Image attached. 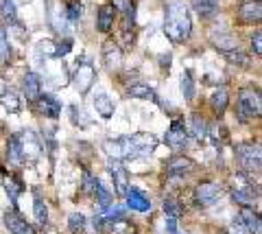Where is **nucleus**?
I'll return each mask as SVG.
<instances>
[{
	"label": "nucleus",
	"instance_id": "1",
	"mask_svg": "<svg viewBox=\"0 0 262 234\" xmlns=\"http://www.w3.org/2000/svg\"><path fill=\"white\" fill-rule=\"evenodd\" d=\"M158 147V138L153 134H131L122 138H110L103 142V151L112 160H136V158H149Z\"/></svg>",
	"mask_w": 262,
	"mask_h": 234
},
{
	"label": "nucleus",
	"instance_id": "2",
	"mask_svg": "<svg viewBox=\"0 0 262 234\" xmlns=\"http://www.w3.org/2000/svg\"><path fill=\"white\" fill-rule=\"evenodd\" d=\"M164 33H166L175 44L188 42V37L192 33V18L190 11L184 3H168L164 9Z\"/></svg>",
	"mask_w": 262,
	"mask_h": 234
},
{
	"label": "nucleus",
	"instance_id": "3",
	"mask_svg": "<svg viewBox=\"0 0 262 234\" xmlns=\"http://www.w3.org/2000/svg\"><path fill=\"white\" fill-rule=\"evenodd\" d=\"M260 90L256 86H245L241 88L238 92V114H241V120L247 123L251 118H258L260 116Z\"/></svg>",
	"mask_w": 262,
	"mask_h": 234
},
{
	"label": "nucleus",
	"instance_id": "4",
	"mask_svg": "<svg viewBox=\"0 0 262 234\" xmlns=\"http://www.w3.org/2000/svg\"><path fill=\"white\" fill-rule=\"evenodd\" d=\"M18 144H20V156H22L24 164H35L44 153L42 138H39L33 129H27V132L18 134Z\"/></svg>",
	"mask_w": 262,
	"mask_h": 234
},
{
	"label": "nucleus",
	"instance_id": "5",
	"mask_svg": "<svg viewBox=\"0 0 262 234\" xmlns=\"http://www.w3.org/2000/svg\"><path fill=\"white\" fill-rule=\"evenodd\" d=\"M94 81H96V68H94V63L90 61V59H85V57L77 59L75 72H72V86H75V90L81 96H85L90 90H92Z\"/></svg>",
	"mask_w": 262,
	"mask_h": 234
},
{
	"label": "nucleus",
	"instance_id": "6",
	"mask_svg": "<svg viewBox=\"0 0 262 234\" xmlns=\"http://www.w3.org/2000/svg\"><path fill=\"white\" fill-rule=\"evenodd\" d=\"M236 158H238V164L241 168L247 175H253V173H260V144L258 142H243L236 147Z\"/></svg>",
	"mask_w": 262,
	"mask_h": 234
},
{
	"label": "nucleus",
	"instance_id": "7",
	"mask_svg": "<svg viewBox=\"0 0 262 234\" xmlns=\"http://www.w3.org/2000/svg\"><path fill=\"white\" fill-rule=\"evenodd\" d=\"M46 11H48V24H51L55 33H59L61 37L68 35L70 20H68V11H66L63 0H46Z\"/></svg>",
	"mask_w": 262,
	"mask_h": 234
},
{
	"label": "nucleus",
	"instance_id": "8",
	"mask_svg": "<svg viewBox=\"0 0 262 234\" xmlns=\"http://www.w3.org/2000/svg\"><path fill=\"white\" fill-rule=\"evenodd\" d=\"M221 193H223L221 184L212 182V180L199 182V184H196V188H194V204L199 208H208V206H212L221 197Z\"/></svg>",
	"mask_w": 262,
	"mask_h": 234
},
{
	"label": "nucleus",
	"instance_id": "9",
	"mask_svg": "<svg viewBox=\"0 0 262 234\" xmlns=\"http://www.w3.org/2000/svg\"><path fill=\"white\" fill-rule=\"evenodd\" d=\"M188 129H186V125H184V120L182 118H175L173 123H170V127H168V132H166V144L173 151H182L186 144H188Z\"/></svg>",
	"mask_w": 262,
	"mask_h": 234
},
{
	"label": "nucleus",
	"instance_id": "10",
	"mask_svg": "<svg viewBox=\"0 0 262 234\" xmlns=\"http://www.w3.org/2000/svg\"><path fill=\"white\" fill-rule=\"evenodd\" d=\"M168 177H186L194 171V160H190L188 156H173L164 166Z\"/></svg>",
	"mask_w": 262,
	"mask_h": 234
},
{
	"label": "nucleus",
	"instance_id": "11",
	"mask_svg": "<svg viewBox=\"0 0 262 234\" xmlns=\"http://www.w3.org/2000/svg\"><path fill=\"white\" fill-rule=\"evenodd\" d=\"M107 168H110V175L114 180V190H116V195L125 197V193L129 188V173H127V168L122 166V162H118V160L110 162Z\"/></svg>",
	"mask_w": 262,
	"mask_h": 234
},
{
	"label": "nucleus",
	"instance_id": "12",
	"mask_svg": "<svg viewBox=\"0 0 262 234\" xmlns=\"http://www.w3.org/2000/svg\"><path fill=\"white\" fill-rule=\"evenodd\" d=\"M3 219H5V228L11 234H35V228H33L31 223H27V219H24L20 212L7 210Z\"/></svg>",
	"mask_w": 262,
	"mask_h": 234
},
{
	"label": "nucleus",
	"instance_id": "13",
	"mask_svg": "<svg viewBox=\"0 0 262 234\" xmlns=\"http://www.w3.org/2000/svg\"><path fill=\"white\" fill-rule=\"evenodd\" d=\"M238 18L243 24H258L262 18L260 0H243L241 7H238Z\"/></svg>",
	"mask_w": 262,
	"mask_h": 234
},
{
	"label": "nucleus",
	"instance_id": "14",
	"mask_svg": "<svg viewBox=\"0 0 262 234\" xmlns=\"http://www.w3.org/2000/svg\"><path fill=\"white\" fill-rule=\"evenodd\" d=\"M125 199H127V208H131V210H136V212H149L151 210V199L136 186L127 188Z\"/></svg>",
	"mask_w": 262,
	"mask_h": 234
},
{
	"label": "nucleus",
	"instance_id": "15",
	"mask_svg": "<svg viewBox=\"0 0 262 234\" xmlns=\"http://www.w3.org/2000/svg\"><path fill=\"white\" fill-rule=\"evenodd\" d=\"M116 13H118V9L112 3L101 5L98 7V13H96V29L101 31V33H110L114 29V22H116Z\"/></svg>",
	"mask_w": 262,
	"mask_h": 234
},
{
	"label": "nucleus",
	"instance_id": "16",
	"mask_svg": "<svg viewBox=\"0 0 262 234\" xmlns=\"http://www.w3.org/2000/svg\"><path fill=\"white\" fill-rule=\"evenodd\" d=\"M22 92L27 96V101L37 103L39 94H42V77L37 72H27L22 79Z\"/></svg>",
	"mask_w": 262,
	"mask_h": 234
},
{
	"label": "nucleus",
	"instance_id": "17",
	"mask_svg": "<svg viewBox=\"0 0 262 234\" xmlns=\"http://www.w3.org/2000/svg\"><path fill=\"white\" fill-rule=\"evenodd\" d=\"M103 63L110 70H118L122 66V48L118 46V42L107 39V42L103 44Z\"/></svg>",
	"mask_w": 262,
	"mask_h": 234
},
{
	"label": "nucleus",
	"instance_id": "18",
	"mask_svg": "<svg viewBox=\"0 0 262 234\" xmlns=\"http://www.w3.org/2000/svg\"><path fill=\"white\" fill-rule=\"evenodd\" d=\"M3 186L7 190V195H9V199L13 201V204H18L20 195L24 193V184L22 180L15 173H9V171H3Z\"/></svg>",
	"mask_w": 262,
	"mask_h": 234
},
{
	"label": "nucleus",
	"instance_id": "19",
	"mask_svg": "<svg viewBox=\"0 0 262 234\" xmlns=\"http://www.w3.org/2000/svg\"><path fill=\"white\" fill-rule=\"evenodd\" d=\"M238 219H241V223L245 225V230H247L249 234H262V221H260V215H258L256 210H251L249 206L241 208Z\"/></svg>",
	"mask_w": 262,
	"mask_h": 234
},
{
	"label": "nucleus",
	"instance_id": "20",
	"mask_svg": "<svg viewBox=\"0 0 262 234\" xmlns=\"http://www.w3.org/2000/svg\"><path fill=\"white\" fill-rule=\"evenodd\" d=\"M37 103H39V110H42V114L46 116V118H57L61 114V103L55 99V96H51V94H39V99H37Z\"/></svg>",
	"mask_w": 262,
	"mask_h": 234
},
{
	"label": "nucleus",
	"instance_id": "21",
	"mask_svg": "<svg viewBox=\"0 0 262 234\" xmlns=\"http://www.w3.org/2000/svg\"><path fill=\"white\" fill-rule=\"evenodd\" d=\"M258 188H253V186H238V188H234L232 190V199L238 204L241 208H245V206H251L253 201L258 199Z\"/></svg>",
	"mask_w": 262,
	"mask_h": 234
},
{
	"label": "nucleus",
	"instance_id": "22",
	"mask_svg": "<svg viewBox=\"0 0 262 234\" xmlns=\"http://www.w3.org/2000/svg\"><path fill=\"white\" fill-rule=\"evenodd\" d=\"M127 96H131V99H142V101H153V103H158V94H155L153 88H149L146 83H134V86H129L127 88Z\"/></svg>",
	"mask_w": 262,
	"mask_h": 234
},
{
	"label": "nucleus",
	"instance_id": "23",
	"mask_svg": "<svg viewBox=\"0 0 262 234\" xmlns=\"http://www.w3.org/2000/svg\"><path fill=\"white\" fill-rule=\"evenodd\" d=\"M94 110H96V114L101 118H112L114 110H116V103H114L105 92H101V94L94 96Z\"/></svg>",
	"mask_w": 262,
	"mask_h": 234
},
{
	"label": "nucleus",
	"instance_id": "24",
	"mask_svg": "<svg viewBox=\"0 0 262 234\" xmlns=\"http://www.w3.org/2000/svg\"><path fill=\"white\" fill-rule=\"evenodd\" d=\"M212 44L216 46V51L221 53H227L232 51V48H238V42H236V37L232 33H227V31H219V33H212Z\"/></svg>",
	"mask_w": 262,
	"mask_h": 234
},
{
	"label": "nucleus",
	"instance_id": "25",
	"mask_svg": "<svg viewBox=\"0 0 262 234\" xmlns=\"http://www.w3.org/2000/svg\"><path fill=\"white\" fill-rule=\"evenodd\" d=\"M210 103H212V110H214V114H216V116H223L225 110H227V105H229V94H227L225 88H219V90L212 94Z\"/></svg>",
	"mask_w": 262,
	"mask_h": 234
},
{
	"label": "nucleus",
	"instance_id": "26",
	"mask_svg": "<svg viewBox=\"0 0 262 234\" xmlns=\"http://www.w3.org/2000/svg\"><path fill=\"white\" fill-rule=\"evenodd\" d=\"M192 7L201 18H214L219 11V0H192Z\"/></svg>",
	"mask_w": 262,
	"mask_h": 234
},
{
	"label": "nucleus",
	"instance_id": "27",
	"mask_svg": "<svg viewBox=\"0 0 262 234\" xmlns=\"http://www.w3.org/2000/svg\"><path fill=\"white\" fill-rule=\"evenodd\" d=\"M0 105H3L9 114H18V112L22 110V103H20V96L15 94L13 90H5L3 94H0Z\"/></svg>",
	"mask_w": 262,
	"mask_h": 234
},
{
	"label": "nucleus",
	"instance_id": "28",
	"mask_svg": "<svg viewBox=\"0 0 262 234\" xmlns=\"http://www.w3.org/2000/svg\"><path fill=\"white\" fill-rule=\"evenodd\" d=\"M33 215H35V221L42 225V228L48 223V206L39 193H35V197H33Z\"/></svg>",
	"mask_w": 262,
	"mask_h": 234
},
{
	"label": "nucleus",
	"instance_id": "29",
	"mask_svg": "<svg viewBox=\"0 0 262 234\" xmlns=\"http://www.w3.org/2000/svg\"><path fill=\"white\" fill-rule=\"evenodd\" d=\"M0 13H3V18L7 22H9V27H22L20 20H18V11H15L13 0H0Z\"/></svg>",
	"mask_w": 262,
	"mask_h": 234
},
{
	"label": "nucleus",
	"instance_id": "30",
	"mask_svg": "<svg viewBox=\"0 0 262 234\" xmlns=\"http://www.w3.org/2000/svg\"><path fill=\"white\" fill-rule=\"evenodd\" d=\"M190 134H192V138H196V140H203L206 138V129H208V125H206V118H203L201 114H190Z\"/></svg>",
	"mask_w": 262,
	"mask_h": 234
},
{
	"label": "nucleus",
	"instance_id": "31",
	"mask_svg": "<svg viewBox=\"0 0 262 234\" xmlns=\"http://www.w3.org/2000/svg\"><path fill=\"white\" fill-rule=\"evenodd\" d=\"M7 158H9L11 164H24L22 162V156H20V144H18V134H13L9 142H7Z\"/></svg>",
	"mask_w": 262,
	"mask_h": 234
},
{
	"label": "nucleus",
	"instance_id": "32",
	"mask_svg": "<svg viewBox=\"0 0 262 234\" xmlns=\"http://www.w3.org/2000/svg\"><path fill=\"white\" fill-rule=\"evenodd\" d=\"M223 55H225V59L229 63H234V66H241V68H247L249 66V55L243 53L241 48H232V51H227Z\"/></svg>",
	"mask_w": 262,
	"mask_h": 234
},
{
	"label": "nucleus",
	"instance_id": "33",
	"mask_svg": "<svg viewBox=\"0 0 262 234\" xmlns=\"http://www.w3.org/2000/svg\"><path fill=\"white\" fill-rule=\"evenodd\" d=\"M11 59V44H9V35L7 29L0 27V63H9Z\"/></svg>",
	"mask_w": 262,
	"mask_h": 234
},
{
	"label": "nucleus",
	"instance_id": "34",
	"mask_svg": "<svg viewBox=\"0 0 262 234\" xmlns=\"http://www.w3.org/2000/svg\"><path fill=\"white\" fill-rule=\"evenodd\" d=\"M85 225H88V219H85V215H81V212H72L68 217V228L72 234H79V232H83L85 230Z\"/></svg>",
	"mask_w": 262,
	"mask_h": 234
},
{
	"label": "nucleus",
	"instance_id": "35",
	"mask_svg": "<svg viewBox=\"0 0 262 234\" xmlns=\"http://www.w3.org/2000/svg\"><path fill=\"white\" fill-rule=\"evenodd\" d=\"M37 57H57V46L53 39H42L37 42Z\"/></svg>",
	"mask_w": 262,
	"mask_h": 234
},
{
	"label": "nucleus",
	"instance_id": "36",
	"mask_svg": "<svg viewBox=\"0 0 262 234\" xmlns=\"http://www.w3.org/2000/svg\"><path fill=\"white\" fill-rule=\"evenodd\" d=\"M182 92H184L186 101H192V96H194V81H192L190 72H184V75H182Z\"/></svg>",
	"mask_w": 262,
	"mask_h": 234
},
{
	"label": "nucleus",
	"instance_id": "37",
	"mask_svg": "<svg viewBox=\"0 0 262 234\" xmlns=\"http://www.w3.org/2000/svg\"><path fill=\"white\" fill-rule=\"evenodd\" d=\"M164 212H166L168 217H175L177 219V217L182 215V204H179L177 199H173V197H166L164 199Z\"/></svg>",
	"mask_w": 262,
	"mask_h": 234
},
{
	"label": "nucleus",
	"instance_id": "38",
	"mask_svg": "<svg viewBox=\"0 0 262 234\" xmlns=\"http://www.w3.org/2000/svg\"><path fill=\"white\" fill-rule=\"evenodd\" d=\"M66 11H68V20L70 24H75L81 20V11H83V7H81L77 0H72V3H66Z\"/></svg>",
	"mask_w": 262,
	"mask_h": 234
},
{
	"label": "nucleus",
	"instance_id": "39",
	"mask_svg": "<svg viewBox=\"0 0 262 234\" xmlns=\"http://www.w3.org/2000/svg\"><path fill=\"white\" fill-rule=\"evenodd\" d=\"M70 116H72V123L79 125V127H88V125H90V120H88V116H85L83 108L72 105V108H70Z\"/></svg>",
	"mask_w": 262,
	"mask_h": 234
},
{
	"label": "nucleus",
	"instance_id": "40",
	"mask_svg": "<svg viewBox=\"0 0 262 234\" xmlns=\"http://www.w3.org/2000/svg\"><path fill=\"white\" fill-rule=\"evenodd\" d=\"M55 46H57V57H63V55L72 51V37L70 35L61 37V42H55Z\"/></svg>",
	"mask_w": 262,
	"mask_h": 234
},
{
	"label": "nucleus",
	"instance_id": "41",
	"mask_svg": "<svg viewBox=\"0 0 262 234\" xmlns=\"http://www.w3.org/2000/svg\"><path fill=\"white\" fill-rule=\"evenodd\" d=\"M225 234H249V232L245 230V225L241 223L238 217H236V219L232 221V225H229V228H227V232H225Z\"/></svg>",
	"mask_w": 262,
	"mask_h": 234
},
{
	"label": "nucleus",
	"instance_id": "42",
	"mask_svg": "<svg viewBox=\"0 0 262 234\" xmlns=\"http://www.w3.org/2000/svg\"><path fill=\"white\" fill-rule=\"evenodd\" d=\"M251 51L256 53V55L262 53V33H260V31H256L253 37H251Z\"/></svg>",
	"mask_w": 262,
	"mask_h": 234
},
{
	"label": "nucleus",
	"instance_id": "43",
	"mask_svg": "<svg viewBox=\"0 0 262 234\" xmlns=\"http://www.w3.org/2000/svg\"><path fill=\"white\" fill-rule=\"evenodd\" d=\"M166 225H168V232H177V219H175V217H168V219H166Z\"/></svg>",
	"mask_w": 262,
	"mask_h": 234
}]
</instances>
